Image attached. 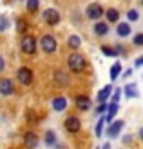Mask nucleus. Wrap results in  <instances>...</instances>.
Returning a JSON list of instances; mask_svg holds the SVG:
<instances>
[{"instance_id":"1","label":"nucleus","mask_w":143,"mask_h":149,"mask_svg":"<svg viewBox=\"0 0 143 149\" xmlns=\"http://www.w3.org/2000/svg\"><path fill=\"white\" fill-rule=\"evenodd\" d=\"M67 64H69V69H71L73 73H82V71L85 69V65H87L85 56L80 55V53H73V55L69 56V60H67Z\"/></svg>"},{"instance_id":"2","label":"nucleus","mask_w":143,"mask_h":149,"mask_svg":"<svg viewBox=\"0 0 143 149\" xmlns=\"http://www.w3.org/2000/svg\"><path fill=\"white\" fill-rule=\"evenodd\" d=\"M40 47L46 51V53H55L56 51V40L53 35H44L40 38Z\"/></svg>"},{"instance_id":"3","label":"nucleus","mask_w":143,"mask_h":149,"mask_svg":"<svg viewBox=\"0 0 143 149\" xmlns=\"http://www.w3.org/2000/svg\"><path fill=\"white\" fill-rule=\"evenodd\" d=\"M22 51H24L26 55H33L35 51H36V40H35V36L31 35H26L24 38H22Z\"/></svg>"},{"instance_id":"4","label":"nucleus","mask_w":143,"mask_h":149,"mask_svg":"<svg viewBox=\"0 0 143 149\" xmlns=\"http://www.w3.org/2000/svg\"><path fill=\"white\" fill-rule=\"evenodd\" d=\"M17 78L20 84H24V86H29L33 82V71L29 69V68H20L17 71Z\"/></svg>"},{"instance_id":"5","label":"nucleus","mask_w":143,"mask_h":149,"mask_svg":"<svg viewBox=\"0 0 143 149\" xmlns=\"http://www.w3.org/2000/svg\"><path fill=\"white\" fill-rule=\"evenodd\" d=\"M44 22H46L47 26H58L60 13L56 9H46V11H44Z\"/></svg>"},{"instance_id":"6","label":"nucleus","mask_w":143,"mask_h":149,"mask_svg":"<svg viewBox=\"0 0 143 149\" xmlns=\"http://www.w3.org/2000/svg\"><path fill=\"white\" fill-rule=\"evenodd\" d=\"M65 129L67 133H78L82 129V122H80V118L78 116H69V118H65Z\"/></svg>"},{"instance_id":"7","label":"nucleus","mask_w":143,"mask_h":149,"mask_svg":"<svg viewBox=\"0 0 143 149\" xmlns=\"http://www.w3.org/2000/svg\"><path fill=\"white\" fill-rule=\"evenodd\" d=\"M103 7L100 4H91L87 7V17L91 18V20H100L102 18V15H103Z\"/></svg>"},{"instance_id":"8","label":"nucleus","mask_w":143,"mask_h":149,"mask_svg":"<svg viewBox=\"0 0 143 149\" xmlns=\"http://www.w3.org/2000/svg\"><path fill=\"white\" fill-rule=\"evenodd\" d=\"M15 93V86H13V82L9 78H0V95H4V96H9Z\"/></svg>"},{"instance_id":"9","label":"nucleus","mask_w":143,"mask_h":149,"mask_svg":"<svg viewBox=\"0 0 143 149\" xmlns=\"http://www.w3.org/2000/svg\"><path fill=\"white\" fill-rule=\"evenodd\" d=\"M76 107H78L80 111H87L89 107H91V98H89V96H85V95L76 96Z\"/></svg>"},{"instance_id":"10","label":"nucleus","mask_w":143,"mask_h":149,"mask_svg":"<svg viewBox=\"0 0 143 149\" xmlns=\"http://www.w3.org/2000/svg\"><path fill=\"white\" fill-rule=\"evenodd\" d=\"M122 127H123V120L112 122V124L109 125V129H107V135H109V136H116V135H120V131H122Z\"/></svg>"},{"instance_id":"11","label":"nucleus","mask_w":143,"mask_h":149,"mask_svg":"<svg viewBox=\"0 0 143 149\" xmlns=\"http://www.w3.org/2000/svg\"><path fill=\"white\" fill-rule=\"evenodd\" d=\"M24 144L26 146H29V147H36L38 146V138H36V135L35 133H26V136H24Z\"/></svg>"},{"instance_id":"12","label":"nucleus","mask_w":143,"mask_h":149,"mask_svg":"<svg viewBox=\"0 0 143 149\" xmlns=\"http://www.w3.org/2000/svg\"><path fill=\"white\" fill-rule=\"evenodd\" d=\"M65 107H67V100L64 98V96H58V98L53 100V109L58 111V113H60V111H64Z\"/></svg>"},{"instance_id":"13","label":"nucleus","mask_w":143,"mask_h":149,"mask_svg":"<svg viewBox=\"0 0 143 149\" xmlns=\"http://www.w3.org/2000/svg\"><path fill=\"white\" fill-rule=\"evenodd\" d=\"M94 33L100 35V36L107 35V33H109V26L105 24V22H96V24H94Z\"/></svg>"},{"instance_id":"14","label":"nucleus","mask_w":143,"mask_h":149,"mask_svg":"<svg viewBox=\"0 0 143 149\" xmlns=\"http://www.w3.org/2000/svg\"><path fill=\"white\" fill-rule=\"evenodd\" d=\"M120 36H129L131 35V24H127V22H122V24L118 26V31H116Z\"/></svg>"},{"instance_id":"15","label":"nucleus","mask_w":143,"mask_h":149,"mask_svg":"<svg viewBox=\"0 0 143 149\" xmlns=\"http://www.w3.org/2000/svg\"><path fill=\"white\" fill-rule=\"evenodd\" d=\"M111 93H112V87H111V86H105L102 91L98 93V100H100V102H105V100L111 96Z\"/></svg>"},{"instance_id":"16","label":"nucleus","mask_w":143,"mask_h":149,"mask_svg":"<svg viewBox=\"0 0 143 149\" xmlns=\"http://www.w3.org/2000/svg\"><path fill=\"white\" fill-rule=\"evenodd\" d=\"M120 74H122V64L116 62V64L111 68V78H112V80H116V78L120 77Z\"/></svg>"},{"instance_id":"17","label":"nucleus","mask_w":143,"mask_h":149,"mask_svg":"<svg viewBox=\"0 0 143 149\" xmlns=\"http://www.w3.org/2000/svg\"><path fill=\"white\" fill-rule=\"evenodd\" d=\"M67 44H69V47H71V49H78V47H80V44H82V40H80V36L73 35V36H69Z\"/></svg>"},{"instance_id":"18","label":"nucleus","mask_w":143,"mask_h":149,"mask_svg":"<svg viewBox=\"0 0 143 149\" xmlns=\"http://www.w3.org/2000/svg\"><path fill=\"white\" fill-rule=\"evenodd\" d=\"M105 17H107L109 22H116L120 18V13H118V9H107L105 11Z\"/></svg>"},{"instance_id":"19","label":"nucleus","mask_w":143,"mask_h":149,"mask_svg":"<svg viewBox=\"0 0 143 149\" xmlns=\"http://www.w3.org/2000/svg\"><path fill=\"white\" fill-rule=\"evenodd\" d=\"M116 113H118V102H112L111 106H109V115H107V120H109V122H112V118L116 116Z\"/></svg>"},{"instance_id":"20","label":"nucleus","mask_w":143,"mask_h":149,"mask_svg":"<svg viewBox=\"0 0 143 149\" xmlns=\"http://www.w3.org/2000/svg\"><path fill=\"white\" fill-rule=\"evenodd\" d=\"M102 51H103V55H107V56H116V55H120V51L111 49L109 46H102Z\"/></svg>"},{"instance_id":"21","label":"nucleus","mask_w":143,"mask_h":149,"mask_svg":"<svg viewBox=\"0 0 143 149\" xmlns=\"http://www.w3.org/2000/svg\"><path fill=\"white\" fill-rule=\"evenodd\" d=\"M125 91H127V95L129 96H138V91H136V84H129L125 87Z\"/></svg>"},{"instance_id":"22","label":"nucleus","mask_w":143,"mask_h":149,"mask_svg":"<svg viewBox=\"0 0 143 149\" xmlns=\"http://www.w3.org/2000/svg\"><path fill=\"white\" fill-rule=\"evenodd\" d=\"M38 9V0H27V11H36Z\"/></svg>"},{"instance_id":"23","label":"nucleus","mask_w":143,"mask_h":149,"mask_svg":"<svg viewBox=\"0 0 143 149\" xmlns=\"http://www.w3.org/2000/svg\"><path fill=\"white\" fill-rule=\"evenodd\" d=\"M127 18H129L131 22H136L138 20V11L136 9H131L129 13H127Z\"/></svg>"},{"instance_id":"24","label":"nucleus","mask_w":143,"mask_h":149,"mask_svg":"<svg viewBox=\"0 0 143 149\" xmlns=\"http://www.w3.org/2000/svg\"><path fill=\"white\" fill-rule=\"evenodd\" d=\"M134 44H136V46H143V33L134 35Z\"/></svg>"},{"instance_id":"25","label":"nucleus","mask_w":143,"mask_h":149,"mask_svg":"<svg viewBox=\"0 0 143 149\" xmlns=\"http://www.w3.org/2000/svg\"><path fill=\"white\" fill-rule=\"evenodd\" d=\"M102 131H103V118L96 124V136H102Z\"/></svg>"},{"instance_id":"26","label":"nucleus","mask_w":143,"mask_h":149,"mask_svg":"<svg viewBox=\"0 0 143 149\" xmlns=\"http://www.w3.org/2000/svg\"><path fill=\"white\" fill-rule=\"evenodd\" d=\"M46 142H47L49 146H53V144H55V135H53L51 131L47 133V136H46Z\"/></svg>"},{"instance_id":"27","label":"nucleus","mask_w":143,"mask_h":149,"mask_svg":"<svg viewBox=\"0 0 143 149\" xmlns=\"http://www.w3.org/2000/svg\"><path fill=\"white\" fill-rule=\"evenodd\" d=\"M18 31H20V33H26V22H24V20L18 22Z\"/></svg>"},{"instance_id":"28","label":"nucleus","mask_w":143,"mask_h":149,"mask_svg":"<svg viewBox=\"0 0 143 149\" xmlns=\"http://www.w3.org/2000/svg\"><path fill=\"white\" fill-rule=\"evenodd\" d=\"M100 104H102V106H100V107H98V113H103V111H105V109H107L109 106H107V104H105V102H100Z\"/></svg>"},{"instance_id":"29","label":"nucleus","mask_w":143,"mask_h":149,"mask_svg":"<svg viewBox=\"0 0 143 149\" xmlns=\"http://www.w3.org/2000/svg\"><path fill=\"white\" fill-rule=\"evenodd\" d=\"M120 95H122V93H120V89H116V93L112 95V102H118L120 100Z\"/></svg>"},{"instance_id":"30","label":"nucleus","mask_w":143,"mask_h":149,"mask_svg":"<svg viewBox=\"0 0 143 149\" xmlns=\"http://www.w3.org/2000/svg\"><path fill=\"white\" fill-rule=\"evenodd\" d=\"M4 65H6V64H4V58L0 56V71H4Z\"/></svg>"},{"instance_id":"31","label":"nucleus","mask_w":143,"mask_h":149,"mask_svg":"<svg viewBox=\"0 0 143 149\" xmlns=\"http://www.w3.org/2000/svg\"><path fill=\"white\" fill-rule=\"evenodd\" d=\"M136 65H138V68H140V65H143V56H140V58H138V62H136Z\"/></svg>"},{"instance_id":"32","label":"nucleus","mask_w":143,"mask_h":149,"mask_svg":"<svg viewBox=\"0 0 143 149\" xmlns=\"http://www.w3.org/2000/svg\"><path fill=\"white\" fill-rule=\"evenodd\" d=\"M140 136H141V140H143V129H141V131H140Z\"/></svg>"},{"instance_id":"33","label":"nucleus","mask_w":143,"mask_h":149,"mask_svg":"<svg viewBox=\"0 0 143 149\" xmlns=\"http://www.w3.org/2000/svg\"><path fill=\"white\" fill-rule=\"evenodd\" d=\"M141 2H143V0H141Z\"/></svg>"}]
</instances>
